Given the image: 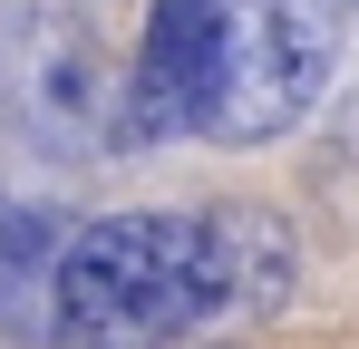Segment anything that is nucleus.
<instances>
[{
  "label": "nucleus",
  "mask_w": 359,
  "mask_h": 349,
  "mask_svg": "<svg viewBox=\"0 0 359 349\" xmlns=\"http://www.w3.org/2000/svg\"><path fill=\"white\" fill-rule=\"evenodd\" d=\"M292 242L252 214H107L49 262L59 349H175L194 320L272 301Z\"/></svg>",
  "instance_id": "nucleus-1"
},
{
  "label": "nucleus",
  "mask_w": 359,
  "mask_h": 349,
  "mask_svg": "<svg viewBox=\"0 0 359 349\" xmlns=\"http://www.w3.org/2000/svg\"><path fill=\"white\" fill-rule=\"evenodd\" d=\"M359 0H233L224 10V49L204 88V136L214 146H272L320 107L330 68L350 49Z\"/></svg>",
  "instance_id": "nucleus-2"
},
{
  "label": "nucleus",
  "mask_w": 359,
  "mask_h": 349,
  "mask_svg": "<svg viewBox=\"0 0 359 349\" xmlns=\"http://www.w3.org/2000/svg\"><path fill=\"white\" fill-rule=\"evenodd\" d=\"M214 49H224V0H156V10H146L136 78H126V126H136L146 146H156V136H184V126L204 116Z\"/></svg>",
  "instance_id": "nucleus-3"
}]
</instances>
